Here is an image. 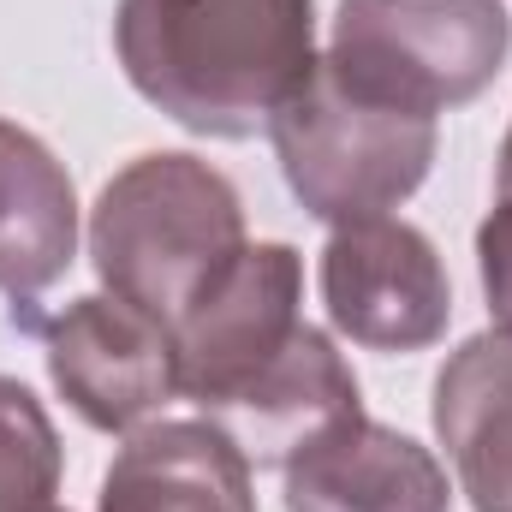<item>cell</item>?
I'll return each mask as SVG.
<instances>
[{
  "instance_id": "obj_14",
  "label": "cell",
  "mask_w": 512,
  "mask_h": 512,
  "mask_svg": "<svg viewBox=\"0 0 512 512\" xmlns=\"http://www.w3.org/2000/svg\"><path fill=\"white\" fill-rule=\"evenodd\" d=\"M477 233L512 245V126H507V143H501V167H495V209H489V221Z\"/></svg>"
},
{
  "instance_id": "obj_10",
  "label": "cell",
  "mask_w": 512,
  "mask_h": 512,
  "mask_svg": "<svg viewBox=\"0 0 512 512\" xmlns=\"http://www.w3.org/2000/svg\"><path fill=\"white\" fill-rule=\"evenodd\" d=\"M429 417L471 512H512V340L501 328L441 364Z\"/></svg>"
},
{
  "instance_id": "obj_12",
  "label": "cell",
  "mask_w": 512,
  "mask_h": 512,
  "mask_svg": "<svg viewBox=\"0 0 512 512\" xmlns=\"http://www.w3.org/2000/svg\"><path fill=\"white\" fill-rule=\"evenodd\" d=\"M60 435L42 399L0 376V512H42L60 495Z\"/></svg>"
},
{
  "instance_id": "obj_6",
  "label": "cell",
  "mask_w": 512,
  "mask_h": 512,
  "mask_svg": "<svg viewBox=\"0 0 512 512\" xmlns=\"http://www.w3.org/2000/svg\"><path fill=\"white\" fill-rule=\"evenodd\" d=\"M322 310L364 352H423L453 322V286L423 227L370 215L322 245Z\"/></svg>"
},
{
  "instance_id": "obj_9",
  "label": "cell",
  "mask_w": 512,
  "mask_h": 512,
  "mask_svg": "<svg viewBox=\"0 0 512 512\" xmlns=\"http://www.w3.org/2000/svg\"><path fill=\"white\" fill-rule=\"evenodd\" d=\"M96 512H256L251 459L209 417L131 429L102 477Z\"/></svg>"
},
{
  "instance_id": "obj_15",
  "label": "cell",
  "mask_w": 512,
  "mask_h": 512,
  "mask_svg": "<svg viewBox=\"0 0 512 512\" xmlns=\"http://www.w3.org/2000/svg\"><path fill=\"white\" fill-rule=\"evenodd\" d=\"M42 512H60V507H42Z\"/></svg>"
},
{
  "instance_id": "obj_3",
  "label": "cell",
  "mask_w": 512,
  "mask_h": 512,
  "mask_svg": "<svg viewBox=\"0 0 512 512\" xmlns=\"http://www.w3.org/2000/svg\"><path fill=\"white\" fill-rule=\"evenodd\" d=\"M245 245V203L233 179L185 149L126 161L90 209L102 286L161 328H173Z\"/></svg>"
},
{
  "instance_id": "obj_5",
  "label": "cell",
  "mask_w": 512,
  "mask_h": 512,
  "mask_svg": "<svg viewBox=\"0 0 512 512\" xmlns=\"http://www.w3.org/2000/svg\"><path fill=\"white\" fill-rule=\"evenodd\" d=\"M268 143L304 215L346 227V221L399 209L429 179L441 137H435V120L358 96L328 72V60H316V72L268 120Z\"/></svg>"
},
{
  "instance_id": "obj_2",
  "label": "cell",
  "mask_w": 512,
  "mask_h": 512,
  "mask_svg": "<svg viewBox=\"0 0 512 512\" xmlns=\"http://www.w3.org/2000/svg\"><path fill=\"white\" fill-rule=\"evenodd\" d=\"M131 90L197 137H256L316 72V0H120Z\"/></svg>"
},
{
  "instance_id": "obj_11",
  "label": "cell",
  "mask_w": 512,
  "mask_h": 512,
  "mask_svg": "<svg viewBox=\"0 0 512 512\" xmlns=\"http://www.w3.org/2000/svg\"><path fill=\"white\" fill-rule=\"evenodd\" d=\"M78 256V191L36 131L0 120V292L36 298Z\"/></svg>"
},
{
  "instance_id": "obj_8",
  "label": "cell",
  "mask_w": 512,
  "mask_h": 512,
  "mask_svg": "<svg viewBox=\"0 0 512 512\" xmlns=\"http://www.w3.org/2000/svg\"><path fill=\"white\" fill-rule=\"evenodd\" d=\"M286 512H447V471L441 459L352 411L310 435L286 465Z\"/></svg>"
},
{
  "instance_id": "obj_13",
  "label": "cell",
  "mask_w": 512,
  "mask_h": 512,
  "mask_svg": "<svg viewBox=\"0 0 512 512\" xmlns=\"http://www.w3.org/2000/svg\"><path fill=\"white\" fill-rule=\"evenodd\" d=\"M477 274H483V298H489L495 328L512 340V245L507 239L477 233Z\"/></svg>"
},
{
  "instance_id": "obj_7",
  "label": "cell",
  "mask_w": 512,
  "mask_h": 512,
  "mask_svg": "<svg viewBox=\"0 0 512 512\" xmlns=\"http://www.w3.org/2000/svg\"><path fill=\"white\" fill-rule=\"evenodd\" d=\"M42 358L60 399L102 435H131L179 393L173 328L120 304L114 292L72 298L42 328Z\"/></svg>"
},
{
  "instance_id": "obj_1",
  "label": "cell",
  "mask_w": 512,
  "mask_h": 512,
  "mask_svg": "<svg viewBox=\"0 0 512 512\" xmlns=\"http://www.w3.org/2000/svg\"><path fill=\"white\" fill-rule=\"evenodd\" d=\"M179 393L221 423L251 465H286L310 435L364 411L358 376L304 322V256L280 239L245 245L173 322Z\"/></svg>"
},
{
  "instance_id": "obj_4",
  "label": "cell",
  "mask_w": 512,
  "mask_h": 512,
  "mask_svg": "<svg viewBox=\"0 0 512 512\" xmlns=\"http://www.w3.org/2000/svg\"><path fill=\"white\" fill-rule=\"evenodd\" d=\"M512 54L507 0H340L328 72L399 114L477 102Z\"/></svg>"
}]
</instances>
